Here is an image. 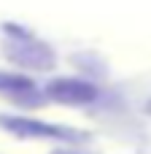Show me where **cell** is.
I'll return each instance as SVG.
<instances>
[{
  "mask_svg": "<svg viewBox=\"0 0 151 154\" xmlns=\"http://www.w3.org/2000/svg\"><path fill=\"white\" fill-rule=\"evenodd\" d=\"M97 95H100V89L92 81L76 79V76L54 79L46 84V97H51L54 103H62V106H89L97 100Z\"/></svg>",
  "mask_w": 151,
  "mask_h": 154,
  "instance_id": "obj_3",
  "label": "cell"
},
{
  "mask_svg": "<svg viewBox=\"0 0 151 154\" xmlns=\"http://www.w3.org/2000/svg\"><path fill=\"white\" fill-rule=\"evenodd\" d=\"M5 57L27 70H51L57 57L51 51V46H46L43 41H38L35 35L30 38H19V41H8L5 43Z\"/></svg>",
  "mask_w": 151,
  "mask_h": 154,
  "instance_id": "obj_2",
  "label": "cell"
},
{
  "mask_svg": "<svg viewBox=\"0 0 151 154\" xmlns=\"http://www.w3.org/2000/svg\"><path fill=\"white\" fill-rule=\"evenodd\" d=\"M149 114H151V103H149Z\"/></svg>",
  "mask_w": 151,
  "mask_h": 154,
  "instance_id": "obj_6",
  "label": "cell"
},
{
  "mask_svg": "<svg viewBox=\"0 0 151 154\" xmlns=\"http://www.w3.org/2000/svg\"><path fill=\"white\" fill-rule=\"evenodd\" d=\"M0 92L8 97H16L19 103H35V81L22 73H0Z\"/></svg>",
  "mask_w": 151,
  "mask_h": 154,
  "instance_id": "obj_4",
  "label": "cell"
},
{
  "mask_svg": "<svg viewBox=\"0 0 151 154\" xmlns=\"http://www.w3.org/2000/svg\"><path fill=\"white\" fill-rule=\"evenodd\" d=\"M0 127L16 138H32V141H65V143H76L84 141V135L78 130L70 127H59L43 119H32V116H11V114H0Z\"/></svg>",
  "mask_w": 151,
  "mask_h": 154,
  "instance_id": "obj_1",
  "label": "cell"
},
{
  "mask_svg": "<svg viewBox=\"0 0 151 154\" xmlns=\"http://www.w3.org/2000/svg\"><path fill=\"white\" fill-rule=\"evenodd\" d=\"M54 154H73V152H54Z\"/></svg>",
  "mask_w": 151,
  "mask_h": 154,
  "instance_id": "obj_5",
  "label": "cell"
}]
</instances>
